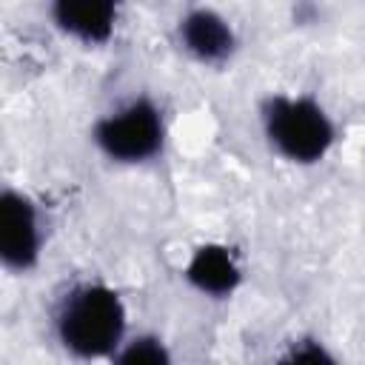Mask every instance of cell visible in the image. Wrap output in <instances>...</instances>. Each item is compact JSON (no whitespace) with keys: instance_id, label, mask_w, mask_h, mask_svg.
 <instances>
[{"instance_id":"6da1fadb","label":"cell","mask_w":365,"mask_h":365,"mask_svg":"<svg viewBox=\"0 0 365 365\" xmlns=\"http://www.w3.org/2000/svg\"><path fill=\"white\" fill-rule=\"evenodd\" d=\"M51 336L77 362H108L128 339V308L106 279L71 282L51 308Z\"/></svg>"},{"instance_id":"7a4b0ae2","label":"cell","mask_w":365,"mask_h":365,"mask_svg":"<svg viewBox=\"0 0 365 365\" xmlns=\"http://www.w3.org/2000/svg\"><path fill=\"white\" fill-rule=\"evenodd\" d=\"M259 134L268 151L297 168L325 163L339 143L334 111L311 91H271L257 108Z\"/></svg>"},{"instance_id":"3957f363","label":"cell","mask_w":365,"mask_h":365,"mask_svg":"<svg viewBox=\"0 0 365 365\" xmlns=\"http://www.w3.org/2000/svg\"><path fill=\"white\" fill-rule=\"evenodd\" d=\"M94 151L120 168L157 163L168 145V114L151 94H131L103 111L88 131Z\"/></svg>"},{"instance_id":"277c9868","label":"cell","mask_w":365,"mask_h":365,"mask_svg":"<svg viewBox=\"0 0 365 365\" xmlns=\"http://www.w3.org/2000/svg\"><path fill=\"white\" fill-rule=\"evenodd\" d=\"M48 228L40 200L20 188L0 191V265L9 277H31L46 257Z\"/></svg>"},{"instance_id":"5b68a950","label":"cell","mask_w":365,"mask_h":365,"mask_svg":"<svg viewBox=\"0 0 365 365\" xmlns=\"http://www.w3.org/2000/svg\"><path fill=\"white\" fill-rule=\"evenodd\" d=\"M177 48L202 68H222L240 51V31L231 17L211 6H188L174 20Z\"/></svg>"},{"instance_id":"8992f818","label":"cell","mask_w":365,"mask_h":365,"mask_svg":"<svg viewBox=\"0 0 365 365\" xmlns=\"http://www.w3.org/2000/svg\"><path fill=\"white\" fill-rule=\"evenodd\" d=\"M180 277L197 297L211 302H225L237 297L240 288L245 285V265L237 248H231L228 242L205 240L188 251Z\"/></svg>"},{"instance_id":"52a82bcc","label":"cell","mask_w":365,"mask_h":365,"mask_svg":"<svg viewBox=\"0 0 365 365\" xmlns=\"http://www.w3.org/2000/svg\"><path fill=\"white\" fill-rule=\"evenodd\" d=\"M48 26L80 48H106L123 23V6L114 0H54L46 6Z\"/></svg>"},{"instance_id":"ba28073f","label":"cell","mask_w":365,"mask_h":365,"mask_svg":"<svg viewBox=\"0 0 365 365\" xmlns=\"http://www.w3.org/2000/svg\"><path fill=\"white\" fill-rule=\"evenodd\" d=\"M108 365H177L168 342L154 331L128 334L120 351L108 359Z\"/></svg>"},{"instance_id":"9c48e42d","label":"cell","mask_w":365,"mask_h":365,"mask_svg":"<svg viewBox=\"0 0 365 365\" xmlns=\"http://www.w3.org/2000/svg\"><path fill=\"white\" fill-rule=\"evenodd\" d=\"M274 365H342V359L325 339L314 334H299L282 345Z\"/></svg>"}]
</instances>
